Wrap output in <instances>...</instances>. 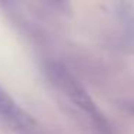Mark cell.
Here are the masks:
<instances>
[{
	"mask_svg": "<svg viewBox=\"0 0 134 134\" xmlns=\"http://www.w3.org/2000/svg\"><path fill=\"white\" fill-rule=\"evenodd\" d=\"M46 72L52 85L66 97L68 101L76 107L92 124L98 134H111V125L105 118L104 113L98 108L92 97L88 94L85 87L78 81L75 75L61 62H49Z\"/></svg>",
	"mask_w": 134,
	"mask_h": 134,
	"instance_id": "cell-1",
	"label": "cell"
},
{
	"mask_svg": "<svg viewBox=\"0 0 134 134\" xmlns=\"http://www.w3.org/2000/svg\"><path fill=\"white\" fill-rule=\"evenodd\" d=\"M0 118L18 130H29L33 127V118L0 87Z\"/></svg>",
	"mask_w": 134,
	"mask_h": 134,
	"instance_id": "cell-2",
	"label": "cell"
},
{
	"mask_svg": "<svg viewBox=\"0 0 134 134\" xmlns=\"http://www.w3.org/2000/svg\"><path fill=\"white\" fill-rule=\"evenodd\" d=\"M128 111H130L131 114H134V102H131V104H128Z\"/></svg>",
	"mask_w": 134,
	"mask_h": 134,
	"instance_id": "cell-3",
	"label": "cell"
}]
</instances>
